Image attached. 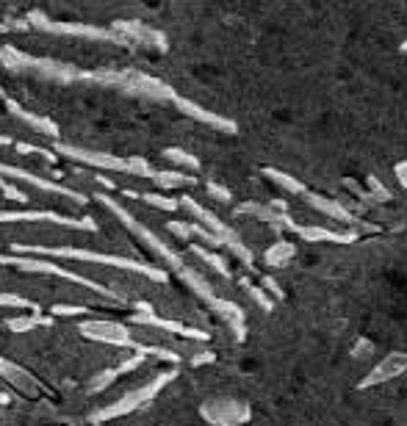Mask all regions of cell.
Instances as JSON below:
<instances>
[{"label":"cell","mask_w":407,"mask_h":426,"mask_svg":"<svg viewBox=\"0 0 407 426\" xmlns=\"http://www.w3.org/2000/svg\"><path fill=\"white\" fill-rule=\"evenodd\" d=\"M175 103H177V108H180L183 114H188V117H194V119H200V122H208V125H214V128H219V131L236 133V122H233V119L216 117V114H211V111H205V108H200V105H194V103H188V100H180V97H175Z\"/></svg>","instance_id":"obj_6"},{"label":"cell","mask_w":407,"mask_h":426,"mask_svg":"<svg viewBox=\"0 0 407 426\" xmlns=\"http://www.w3.org/2000/svg\"><path fill=\"white\" fill-rule=\"evenodd\" d=\"M100 200H103V203H105L108 208H114V211H117V216H119V219H122V221H125V224H128L131 230H136V233H139V235H142V238H145V241H147V244H150V247H153V249H156V252L161 255L163 260H166V263H169V266H172V269L177 272V277H180L183 283L188 285V288H194V293H197L200 299H205V302H208V304H211V307H214V310H216V313H219V316H222V318H225V321L230 324V330H233L236 341H244V335H246L244 310H242V307H239L236 302L219 299V296L214 293V288L205 283V280H202V277H200V274H197V272H194L191 266H186V263H183V258H180L177 252H172V249H169V247L163 244L158 235H153V233H150L147 227L136 224V219H133V216H128V213L122 211L119 205H114V203H111L108 197H100Z\"/></svg>","instance_id":"obj_1"},{"label":"cell","mask_w":407,"mask_h":426,"mask_svg":"<svg viewBox=\"0 0 407 426\" xmlns=\"http://www.w3.org/2000/svg\"><path fill=\"white\" fill-rule=\"evenodd\" d=\"M0 172H3V175H11V177H20V180H28V183H34V186H42V189H47V191H59V194H64V197L81 200L75 191H67V189H61V186H53V183L42 180V177H34V175H31V172H25V169H17V166H3V163H0Z\"/></svg>","instance_id":"obj_8"},{"label":"cell","mask_w":407,"mask_h":426,"mask_svg":"<svg viewBox=\"0 0 407 426\" xmlns=\"http://www.w3.org/2000/svg\"><path fill=\"white\" fill-rule=\"evenodd\" d=\"M183 205H186L188 211L194 213V216H200V219H202V221H205V224L214 230V235H219V238L225 241V247H228V249H230V252H233V255H236V258L244 263L246 269H249L252 274H258V277H260V272L255 269V255L249 252V247H246L244 241L239 238V233H236V230H230V227H228L222 219H216V216H214L211 211L200 208V205H197L194 200H188V197H183Z\"/></svg>","instance_id":"obj_3"},{"label":"cell","mask_w":407,"mask_h":426,"mask_svg":"<svg viewBox=\"0 0 407 426\" xmlns=\"http://www.w3.org/2000/svg\"><path fill=\"white\" fill-rule=\"evenodd\" d=\"M208 191H211L219 203H230V191H228V189H222V186H216V183H208Z\"/></svg>","instance_id":"obj_15"},{"label":"cell","mask_w":407,"mask_h":426,"mask_svg":"<svg viewBox=\"0 0 407 426\" xmlns=\"http://www.w3.org/2000/svg\"><path fill=\"white\" fill-rule=\"evenodd\" d=\"M14 252H42V255H67V258H83V260H97V263H105V266H119V269H131V272H139V274H147L153 280L163 283L166 274L153 269V266H145V263H136V260H125V258H114V255H94V252H86V249H45V247H25V244H14Z\"/></svg>","instance_id":"obj_4"},{"label":"cell","mask_w":407,"mask_h":426,"mask_svg":"<svg viewBox=\"0 0 407 426\" xmlns=\"http://www.w3.org/2000/svg\"><path fill=\"white\" fill-rule=\"evenodd\" d=\"M239 283H242V288H244L246 293H249V296H252V299H255V302H258V304H260L266 313H272V310H274V302H272V296L266 293V288H258L255 283H249L246 277H242Z\"/></svg>","instance_id":"obj_11"},{"label":"cell","mask_w":407,"mask_h":426,"mask_svg":"<svg viewBox=\"0 0 407 426\" xmlns=\"http://www.w3.org/2000/svg\"><path fill=\"white\" fill-rule=\"evenodd\" d=\"M191 252H194V255H200V258H202V260H205V263H208V266H211L214 272H219V274H222L225 280H230V277H233V274H230V266H228V263H225V260H222L219 255H214V252L202 249L200 244H191Z\"/></svg>","instance_id":"obj_10"},{"label":"cell","mask_w":407,"mask_h":426,"mask_svg":"<svg viewBox=\"0 0 407 426\" xmlns=\"http://www.w3.org/2000/svg\"><path fill=\"white\" fill-rule=\"evenodd\" d=\"M366 183H369V189H371V197L377 200V205H380V203H391V200H394V197H391V191H388V189L380 183V177L369 175V177H366Z\"/></svg>","instance_id":"obj_12"},{"label":"cell","mask_w":407,"mask_h":426,"mask_svg":"<svg viewBox=\"0 0 407 426\" xmlns=\"http://www.w3.org/2000/svg\"><path fill=\"white\" fill-rule=\"evenodd\" d=\"M0 304H17V307H34L28 299H20V296H0Z\"/></svg>","instance_id":"obj_17"},{"label":"cell","mask_w":407,"mask_h":426,"mask_svg":"<svg viewBox=\"0 0 407 426\" xmlns=\"http://www.w3.org/2000/svg\"><path fill=\"white\" fill-rule=\"evenodd\" d=\"M394 172H397L399 186H402V189H407V161H399V163L394 166Z\"/></svg>","instance_id":"obj_16"},{"label":"cell","mask_w":407,"mask_h":426,"mask_svg":"<svg viewBox=\"0 0 407 426\" xmlns=\"http://www.w3.org/2000/svg\"><path fill=\"white\" fill-rule=\"evenodd\" d=\"M405 368H407V355H402V352H391V355H385L383 362H377V365L369 371L366 379L357 382V388H360V390H369V388H374V385H380V382H388V379L399 376Z\"/></svg>","instance_id":"obj_5"},{"label":"cell","mask_w":407,"mask_h":426,"mask_svg":"<svg viewBox=\"0 0 407 426\" xmlns=\"http://www.w3.org/2000/svg\"><path fill=\"white\" fill-rule=\"evenodd\" d=\"M142 200H147V203L158 205V208H163V211H172V208H177V203H175V200H163V197H158V194H145Z\"/></svg>","instance_id":"obj_14"},{"label":"cell","mask_w":407,"mask_h":426,"mask_svg":"<svg viewBox=\"0 0 407 426\" xmlns=\"http://www.w3.org/2000/svg\"><path fill=\"white\" fill-rule=\"evenodd\" d=\"M294 255H297V247L294 244L277 241V244H272V249H266V263L269 266H286Z\"/></svg>","instance_id":"obj_9"},{"label":"cell","mask_w":407,"mask_h":426,"mask_svg":"<svg viewBox=\"0 0 407 426\" xmlns=\"http://www.w3.org/2000/svg\"><path fill=\"white\" fill-rule=\"evenodd\" d=\"M371 349V341H366V338H360L357 341V346L352 349V357H366V352Z\"/></svg>","instance_id":"obj_18"},{"label":"cell","mask_w":407,"mask_h":426,"mask_svg":"<svg viewBox=\"0 0 407 426\" xmlns=\"http://www.w3.org/2000/svg\"><path fill=\"white\" fill-rule=\"evenodd\" d=\"M0 189H3V191H6V194H8V197H14V200H17V203H25V200H28V197H25V194H20V191H17V189H11V186H8V183H3V180H0Z\"/></svg>","instance_id":"obj_19"},{"label":"cell","mask_w":407,"mask_h":426,"mask_svg":"<svg viewBox=\"0 0 407 426\" xmlns=\"http://www.w3.org/2000/svg\"><path fill=\"white\" fill-rule=\"evenodd\" d=\"M136 318H139V321H145V324H156V327H163V330H169V332H175V335H183V338L208 341V332H200V330L183 327V324H177V321H163V318H156V316H153V310H150V316H136Z\"/></svg>","instance_id":"obj_7"},{"label":"cell","mask_w":407,"mask_h":426,"mask_svg":"<svg viewBox=\"0 0 407 426\" xmlns=\"http://www.w3.org/2000/svg\"><path fill=\"white\" fill-rule=\"evenodd\" d=\"M263 175L272 180V183H277L283 191H288V194H294V197H299L308 208H316L319 213H325L330 219H338V221H343V224H352V227H357V216L355 213H349L338 200H327L322 194H316V191H311L305 183H299V180H294L291 175H286V172H280V169H272V166H266L263 169ZM360 224H366V221H360Z\"/></svg>","instance_id":"obj_2"},{"label":"cell","mask_w":407,"mask_h":426,"mask_svg":"<svg viewBox=\"0 0 407 426\" xmlns=\"http://www.w3.org/2000/svg\"><path fill=\"white\" fill-rule=\"evenodd\" d=\"M163 155H166V158H172V161H177V163H186V166H191V169H197V166H200V161H197L194 155L183 152V149H166Z\"/></svg>","instance_id":"obj_13"}]
</instances>
